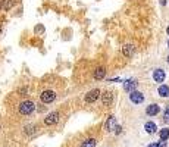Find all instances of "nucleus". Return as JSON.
Masks as SVG:
<instances>
[{
  "mask_svg": "<svg viewBox=\"0 0 169 147\" xmlns=\"http://www.w3.org/2000/svg\"><path fill=\"white\" fill-rule=\"evenodd\" d=\"M35 110V103L33 100H22L18 104V112L21 115H30Z\"/></svg>",
  "mask_w": 169,
  "mask_h": 147,
  "instance_id": "obj_1",
  "label": "nucleus"
},
{
  "mask_svg": "<svg viewBox=\"0 0 169 147\" xmlns=\"http://www.w3.org/2000/svg\"><path fill=\"white\" fill-rule=\"evenodd\" d=\"M56 97H57V94H56V91L52 90V88H44V90L40 93V100H41V103H52V102L56 100Z\"/></svg>",
  "mask_w": 169,
  "mask_h": 147,
  "instance_id": "obj_2",
  "label": "nucleus"
},
{
  "mask_svg": "<svg viewBox=\"0 0 169 147\" xmlns=\"http://www.w3.org/2000/svg\"><path fill=\"white\" fill-rule=\"evenodd\" d=\"M129 100H131L134 104H141V103L144 102V94H143L141 91L134 90V91L129 93Z\"/></svg>",
  "mask_w": 169,
  "mask_h": 147,
  "instance_id": "obj_3",
  "label": "nucleus"
},
{
  "mask_svg": "<svg viewBox=\"0 0 169 147\" xmlns=\"http://www.w3.org/2000/svg\"><path fill=\"white\" fill-rule=\"evenodd\" d=\"M100 90L99 88H93L91 91H88L87 94H86V102L87 103H94L97 99H99V96H100Z\"/></svg>",
  "mask_w": 169,
  "mask_h": 147,
  "instance_id": "obj_4",
  "label": "nucleus"
},
{
  "mask_svg": "<svg viewBox=\"0 0 169 147\" xmlns=\"http://www.w3.org/2000/svg\"><path fill=\"white\" fill-rule=\"evenodd\" d=\"M165 78H166V72L163 71V69H160V68H157V69H154L153 71V80H154V82H163L165 81Z\"/></svg>",
  "mask_w": 169,
  "mask_h": 147,
  "instance_id": "obj_5",
  "label": "nucleus"
},
{
  "mask_svg": "<svg viewBox=\"0 0 169 147\" xmlns=\"http://www.w3.org/2000/svg\"><path fill=\"white\" fill-rule=\"evenodd\" d=\"M112 102H113V93L112 91H105L102 94V103H103V106L109 107V106H112Z\"/></svg>",
  "mask_w": 169,
  "mask_h": 147,
  "instance_id": "obj_6",
  "label": "nucleus"
},
{
  "mask_svg": "<svg viewBox=\"0 0 169 147\" xmlns=\"http://www.w3.org/2000/svg\"><path fill=\"white\" fill-rule=\"evenodd\" d=\"M159 112H160V106H159L157 103H151V104H148V106L146 107V113H147L148 116H156Z\"/></svg>",
  "mask_w": 169,
  "mask_h": 147,
  "instance_id": "obj_7",
  "label": "nucleus"
},
{
  "mask_svg": "<svg viewBox=\"0 0 169 147\" xmlns=\"http://www.w3.org/2000/svg\"><path fill=\"white\" fill-rule=\"evenodd\" d=\"M57 121H59V113H57V112H52L50 115H47V116L44 118V124L49 125V126H50V125H54Z\"/></svg>",
  "mask_w": 169,
  "mask_h": 147,
  "instance_id": "obj_8",
  "label": "nucleus"
},
{
  "mask_svg": "<svg viewBox=\"0 0 169 147\" xmlns=\"http://www.w3.org/2000/svg\"><path fill=\"white\" fill-rule=\"evenodd\" d=\"M106 131L107 132H112V131H115V128H116V118L112 115V116H109L107 118V121H106Z\"/></svg>",
  "mask_w": 169,
  "mask_h": 147,
  "instance_id": "obj_9",
  "label": "nucleus"
},
{
  "mask_svg": "<svg viewBox=\"0 0 169 147\" xmlns=\"http://www.w3.org/2000/svg\"><path fill=\"white\" fill-rule=\"evenodd\" d=\"M134 50H135V47H134L132 44H125V46L122 47V53H124L125 58H131V56L134 55Z\"/></svg>",
  "mask_w": 169,
  "mask_h": 147,
  "instance_id": "obj_10",
  "label": "nucleus"
},
{
  "mask_svg": "<svg viewBox=\"0 0 169 147\" xmlns=\"http://www.w3.org/2000/svg\"><path fill=\"white\" fill-rule=\"evenodd\" d=\"M106 77V68L105 66H99L96 71H94V80H103Z\"/></svg>",
  "mask_w": 169,
  "mask_h": 147,
  "instance_id": "obj_11",
  "label": "nucleus"
},
{
  "mask_svg": "<svg viewBox=\"0 0 169 147\" xmlns=\"http://www.w3.org/2000/svg\"><path fill=\"white\" fill-rule=\"evenodd\" d=\"M157 93L160 97H169V85L166 84H160L159 88H157Z\"/></svg>",
  "mask_w": 169,
  "mask_h": 147,
  "instance_id": "obj_12",
  "label": "nucleus"
},
{
  "mask_svg": "<svg viewBox=\"0 0 169 147\" xmlns=\"http://www.w3.org/2000/svg\"><path fill=\"white\" fill-rule=\"evenodd\" d=\"M124 87H125V90L127 91H134L135 90V87H137V81L135 80H128V81H125V84H124Z\"/></svg>",
  "mask_w": 169,
  "mask_h": 147,
  "instance_id": "obj_13",
  "label": "nucleus"
},
{
  "mask_svg": "<svg viewBox=\"0 0 169 147\" xmlns=\"http://www.w3.org/2000/svg\"><path fill=\"white\" fill-rule=\"evenodd\" d=\"M144 129H146V132H148V134H154V132L157 131V126H156L154 122H146V124H144Z\"/></svg>",
  "mask_w": 169,
  "mask_h": 147,
  "instance_id": "obj_14",
  "label": "nucleus"
},
{
  "mask_svg": "<svg viewBox=\"0 0 169 147\" xmlns=\"http://www.w3.org/2000/svg\"><path fill=\"white\" fill-rule=\"evenodd\" d=\"M159 137H160V141H166V140L169 138V128H163V129H160Z\"/></svg>",
  "mask_w": 169,
  "mask_h": 147,
  "instance_id": "obj_15",
  "label": "nucleus"
},
{
  "mask_svg": "<svg viewBox=\"0 0 169 147\" xmlns=\"http://www.w3.org/2000/svg\"><path fill=\"white\" fill-rule=\"evenodd\" d=\"M81 147H96V140L94 138H87L86 141H82Z\"/></svg>",
  "mask_w": 169,
  "mask_h": 147,
  "instance_id": "obj_16",
  "label": "nucleus"
},
{
  "mask_svg": "<svg viewBox=\"0 0 169 147\" xmlns=\"http://www.w3.org/2000/svg\"><path fill=\"white\" fill-rule=\"evenodd\" d=\"M13 5H15V0H3V8H5L6 11H9Z\"/></svg>",
  "mask_w": 169,
  "mask_h": 147,
  "instance_id": "obj_17",
  "label": "nucleus"
},
{
  "mask_svg": "<svg viewBox=\"0 0 169 147\" xmlns=\"http://www.w3.org/2000/svg\"><path fill=\"white\" fill-rule=\"evenodd\" d=\"M163 122H165V124H169V106L165 107V112H163Z\"/></svg>",
  "mask_w": 169,
  "mask_h": 147,
  "instance_id": "obj_18",
  "label": "nucleus"
},
{
  "mask_svg": "<svg viewBox=\"0 0 169 147\" xmlns=\"http://www.w3.org/2000/svg\"><path fill=\"white\" fill-rule=\"evenodd\" d=\"M165 144H163V141L162 143H153V144H150L148 147H163Z\"/></svg>",
  "mask_w": 169,
  "mask_h": 147,
  "instance_id": "obj_19",
  "label": "nucleus"
},
{
  "mask_svg": "<svg viewBox=\"0 0 169 147\" xmlns=\"http://www.w3.org/2000/svg\"><path fill=\"white\" fill-rule=\"evenodd\" d=\"M159 2H160V5H162V6H165V5H166V0H159Z\"/></svg>",
  "mask_w": 169,
  "mask_h": 147,
  "instance_id": "obj_20",
  "label": "nucleus"
},
{
  "mask_svg": "<svg viewBox=\"0 0 169 147\" xmlns=\"http://www.w3.org/2000/svg\"><path fill=\"white\" fill-rule=\"evenodd\" d=\"M166 33H168V36H169V27H168V28H166Z\"/></svg>",
  "mask_w": 169,
  "mask_h": 147,
  "instance_id": "obj_21",
  "label": "nucleus"
},
{
  "mask_svg": "<svg viewBox=\"0 0 169 147\" xmlns=\"http://www.w3.org/2000/svg\"><path fill=\"white\" fill-rule=\"evenodd\" d=\"M166 62H168V65H169V56H168V58H166Z\"/></svg>",
  "mask_w": 169,
  "mask_h": 147,
  "instance_id": "obj_22",
  "label": "nucleus"
},
{
  "mask_svg": "<svg viewBox=\"0 0 169 147\" xmlns=\"http://www.w3.org/2000/svg\"><path fill=\"white\" fill-rule=\"evenodd\" d=\"M168 49H169V40H168Z\"/></svg>",
  "mask_w": 169,
  "mask_h": 147,
  "instance_id": "obj_23",
  "label": "nucleus"
}]
</instances>
